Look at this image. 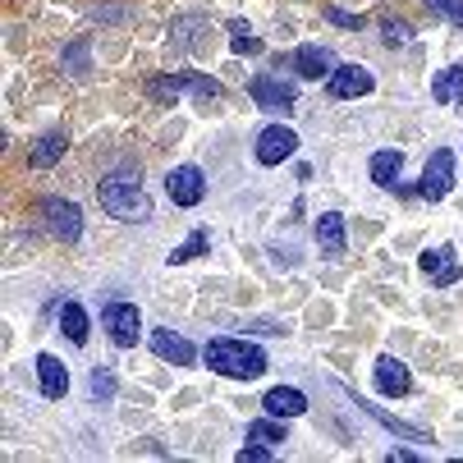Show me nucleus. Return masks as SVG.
I'll list each match as a JSON object with an SVG mask.
<instances>
[{
	"mask_svg": "<svg viewBox=\"0 0 463 463\" xmlns=\"http://www.w3.org/2000/svg\"><path fill=\"white\" fill-rule=\"evenodd\" d=\"M97 203H101V212L115 216V221H147V216H152V197L143 193L138 170H115V175H106L101 188H97Z\"/></svg>",
	"mask_w": 463,
	"mask_h": 463,
	"instance_id": "f257e3e1",
	"label": "nucleus"
},
{
	"mask_svg": "<svg viewBox=\"0 0 463 463\" xmlns=\"http://www.w3.org/2000/svg\"><path fill=\"white\" fill-rule=\"evenodd\" d=\"M203 358H207V367H212V372L234 376V381H257L261 372H267V354H261L257 345H248V340H230V335L207 340Z\"/></svg>",
	"mask_w": 463,
	"mask_h": 463,
	"instance_id": "f03ea898",
	"label": "nucleus"
},
{
	"mask_svg": "<svg viewBox=\"0 0 463 463\" xmlns=\"http://www.w3.org/2000/svg\"><path fill=\"white\" fill-rule=\"evenodd\" d=\"M101 330L110 335V345H115V349H134V345L143 340V317H138V307H134V303L110 298V303L101 307Z\"/></svg>",
	"mask_w": 463,
	"mask_h": 463,
	"instance_id": "7ed1b4c3",
	"label": "nucleus"
},
{
	"mask_svg": "<svg viewBox=\"0 0 463 463\" xmlns=\"http://www.w3.org/2000/svg\"><path fill=\"white\" fill-rule=\"evenodd\" d=\"M454 147H436L422 165V179H418V197H427V203H440V197H449L454 188Z\"/></svg>",
	"mask_w": 463,
	"mask_h": 463,
	"instance_id": "20e7f679",
	"label": "nucleus"
},
{
	"mask_svg": "<svg viewBox=\"0 0 463 463\" xmlns=\"http://www.w3.org/2000/svg\"><path fill=\"white\" fill-rule=\"evenodd\" d=\"M42 221H46V230L60 239V243H79L83 239V212L74 207V203H64V197H42Z\"/></svg>",
	"mask_w": 463,
	"mask_h": 463,
	"instance_id": "39448f33",
	"label": "nucleus"
},
{
	"mask_svg": "<svg viewBox=\"0 0 463 463\" xmlns=\"http://www.w3.org/2000/svg\"><path fill=\"white\" fill-rule=\"evenodd\" d=\"M165 193H170V203H175V207L193 212V207L207 197V175L197 170V165H175V170L165 175Z\"/></svg>",
	"mask_w": 463,
	"mask_h": 463,
	"instance_id": "423d86ee",
	"label": "nucleus"
},
{
	"mask_svg": "<svg viewBox=\"0 0 463 463\" xmlns=\"http://www.w3.org/2000/svg\"><path fill=\"white\" fill-rule=\"evenodd\" d=\"M298 152V134L294 128H285V124H267L257 134V147H252V156H257V165H280V161H289Z\"/></svg>",
	"mask_w": 463,
	"mask_h": 463,
	"instance_id": "0eeeda50",
	"label": "nucleus"
},
{
	"mask_svg": "<svg viewBox=\"0 0 463 463\" xmlns=\"http://www.w3.org/2000/svg\"><path fill=\"white\" fill-rule=\"evenodd\" d=\"M418 267H422V276H427L436 289H449V285H458V280H463V261L454 257V248H449V243L427 248V252L418 257Z\"/></svg>",
	"mask_w": 463,
	"mask_h": 463,
	"instance_id": "6e6552de",
	"label": "nucleus"
},
{
	"mask_svg": "<svg viewBox=\"0 0 463 463\" xmlns=\"http://www.w3.org/2000/svg\"><path fill=\"white\" fill-rule=\"evenodd\" d=\"M248 92H252V101L261 106V110H271V115H289L294 110V83H280L276 74H257L252 83H248Z\"/></svg>",
	"mask_w": 463,
	"mask_h": 463,
	"instance_id": "1a4fd4ad",
	"label": "nucleus"
},
{
	"mask_svg": "<svg viewBox=\"0 0 463 463\" xmlns=\"http://www.w3.org/2000/svg\"><path fill=\"white\" fill-rule=\"evenodd\" d=\"M372 88H376V79H372V70H363V64H340V70L326 79V92L335 97V101H349V97H367Z\"/></svg>",
	"mask_w": 463,
	"mask_h": 463,
	"instance_id": "9d476101",
	"label": "nucleus"
},
{
	"mask_svg": "<svg viewBox=\"0 0 463 463\" xmlns=\"http://www.w3.org/2000/svg\"><path fill=\"white\" fill-rule=\"evenodd\" d=\"M289 70L298 74V79H330L335 74V60H330V51L326 46H298L294 55H289Z\"/></svg>",
	"mask_w": 463,
	"mask_h": 463,
	"instance_id": "9b49d317",
	"label": "nucleus"
},
{
	"mask_svg": "<svg viewBox=\"0 0 463 463\" xmlns=\"http://www.w3.org/2000/svg\"><path fill=\"white\" fill-rule=\"evenodd\" d=\"M152 354L156 358H165V363H175V367H193L197 363V349L184 340V335H175V330H152Z\"/></svg>",
	"mask_w": 463,
	"mask_h": 463,
	"instance_id": "f8f14e48",
	"label": "nucleus"
},
{
	"mask_svg": "<svg viewBox=\"0 0 463 463\" xmlns=\"http://www.w3.org/2000/svg\"><path fill=\"white\" fill-rule=\"evenodd\" d=\"M312 234H317V248L326 257H345V216L340 212H321L317 225H312Z\"/></svg>",
	"mask_w": 463,
	"mask_h": 463,
	"instance_id": "ddd939ff",
	"label": "nucleus"
},
{
	"mask_svg": "<svg viewBox=\"0 0 463 463\" xmlns=\"http://www.w3.org/2000/svg\"><path fill=\"white\" fill-rule=\"evenodd\" d=\"M372 376H376V390H381V394H409V390H413L409 367H404L400 358H390V354L376 358V372H372Z\"/></svg>",
	"mask_w": 463,
	"mask_h": 463,
	"instance_id": "4468645a",
	"label": "nucleus"
},
{
	"mask_svg": "<svg viewBox=\"0 0 463 463\" xmlns=\"http://www.w3.org/2000/svg\"><path fill=\"white\" fill-rule=\"evenodd\" d=\"M37 381H42L46 400H64V390H70V372H64L55 354H37Z\"/></svg>",
	"mask_w": 463,
	"mask_h": 463,
	"instance_id": "2eb2a0df",
	"label": "nucleus"
},
{
	"mask_svg": "<svg viewBox=\"0 0 463 463\" xmlns=\"http://www.w3.org/2000/svg\"><path fill=\"white\" fill-rule=\"evenodd\" d=\"M267 413H276V418H298V413H307V394L303 390H294V385H276V390H267Z\"/></svg>",
	"mask_w": 463,
	"mask_h": 463,
	"instance_id": "dca6fc26",
	"label": "nucleus"
},
{
	"mask_svg": "<svg viewBox=\"0 0 463 463\" xmlns=\"http://www.w3.org/2000/svg\"><path fill=\"white\" fill-rule=\"evenodd\" d=\"M64 147H70V138L60 134V128H46V134L33 143V152H28V161L37 165V170H51L60 156H64Z\"/></svg>",
	"mask_w": 463,
	"mask_h": 463,
	"instance_id": "f3484780",
	"label": "nucleus"
},
{
	"mask_svg": "<svg viewBox=\"0 0 463 463\" xmlns=\"http://www.w3.org/2000/svg\"><path fill=\"white\" fill-rule=\"evenodd\" d=\"M203 33H212V28H207V19H197V14H184V19L170 24V42L184 46V51H203V46H207Z\"/></svg>",
	"mask_w": 463,
	"mask_h": 463,
	"instance_id": "a211bd4d",
	"label": "nucleus"
},
{
	"mask_svg": "<svg viewBox=\"0 0 463 463\" xmlns=\"http://www.w3.org/2000/svg\"><path fill=\"white\" fill-rule=\"evenodd\" d=\"M367 170H372V184H376V188H394V184H400V170H404V152L385 147V152L372 156Z\"/></svg>",
	"mask_w": 463,
	"mask_h": 463,
	"instance_id": "6ab92c4d",
	"label": "nucleus"
},
{
	"mask_svg": "<svg viewBox=\"0 0 463 463\" xmlns=\"http://www.w3.org/2000/svg\"><path fill=\"white\" fill-rule=\"evenodd\" d=\"M431 97H436L440 106H463V64H449V70L436 74Z\"/></svg>",
	"mask_w": 463,
	"mask_h": 463,
	"instance_id": "aec40b11",
	"label": "nucleus"
},
{
	"mask_svg": "<svg viewBox=\"0 0 463 463\" xmlns=\"http://www.w3.org/2000/svg\"><path fill=\"white\" fill-rule=\"evenodd\" d=\"M354 404H358L363 413H372V418H376V422H381L385 431H394V436H404V440H422V445L431 440V436H427L422 427H409V422H400V418H390V413H385L381 404H367V400H358V394H354Z\"/></svg>",
	"mask_w": 463,
	"mask_h": 463,
	"instance_id": "412c9836",
	"label": "nucleus"
},
{
	"mask_svg": "<svg viewBox=\"0 0 463 463\" xmlns=\"http://www.w3.org/2000/svg\"><path fill=\"white\" fill-rule=\"evenodd\" d=\"M60 330H64L70 345H88V312H83V303H64L60 307Z\"/></svg>",
	"mask_w": 463,
	"mask_h": 463,
	"instance_id": "4be33fe9",
	"label": "nucleus"
},
{
	"mask_svg": "<svg viewBox=\"0 0 463 463\" xmlns=\"http://www.w3.org/2000/svg\"><path fill=\"white\" fill-rule=\"evenodd\" d=\"M184 92H188L184 88V74H156V79H147V97L161 101V106H175Z\"/></svg>",
	"mask_w": 463,
	"mask_h": 463,
	"instance_id": "5701e85b",
	"label": "nucleus"
},
{
	"mask_svg": "<svg viewBox=\"0 0 463 463\" xmlns=\"http://www.w3.org/2000/svg\"><path fill=\"white\" fill-rule=\"evenodd\" d=\"M248 440H261V445H271V449H280V440H289L285 436V422L271 413V418H257L252 427H248Z\"/></svg>",
	"mask_w": 463,
	"mask_h": 463,
	"instance_id": "b1692460",
	"label": "nucleus"
},
{
	"mask_svg": "<svg viewBox=\"0 0 463 463\" xmlns=\"http://www.w3.org/2000/svg\"><path fill=\"white\" fill-rule=\"evenodd\" d=\"M60 60L70 64V74H74V79H88V74H92V64H88V37H74L70 46H64Z\"/></svg>",
	"mask_w": 463,
	"mask_h": 463,
	"instance_id": "393cba45",
	"label": "nucleus"
},
{
	"mask_svg": "<svg viewBox=\"0 0 463 463\" xmlns=\"http://www.w3.org/2000/svg\"><path fill=\"white\" fill-rule=\"evenodd\" d=\"M207 252V230H193L175 252H170V267H184V261H193V257H203Z\"/></svg>",
	"mask_w": 463,
	"mask_h": 463,
	"instance_id": "a878e982",
	"label": "nucleus"
},
{
	"mask_svg": "<svg viewBox=\"0 0 463 463\" xmlns=\"http://www.w3.org/2000/svg\"><path fill=\"white\" fill-rule=\"evenodd\" d=\"M230 51H234V55H257V51H261V42L252 37V28H248L243 19L230 24Z\"/></svg>",
	"mask_w": 463,
	"mask_h": 463,
	"instance_id": "bb28decb",
	"label": "nucleus"
},
{
	"mask_svg": "<svg viewBox=\"0 0 463 463\" xmlns=\"http://www.w3.org/2000/svg\"><path fill=\"white\" fill-rule=\"evenodd\" d=\"M184 88L193 92V101H203V106L221 97V83H216V79H207V74H184Z\"/></svg>",
	"mask_w": 463,
	"mask_h": 463,
	"instance_id": "cd10ccee",
	"label": "nucleus"
},
{
	"mask_svg": "<svg viewBox=\"0 0 463 463\" xmlns=\"http://www.w3.org/2000/svg\"><path fill=\"white\" fill-rule=\"evenodd\" d=\"M381 33H385V46H409V42H413V28H409L404 19H394V14L381 19Z\"/></svg>",
	"mask_w": 463,
	"mask_h": 463,
	"instance_id": "c85d7f7f",
	"label": "nucleus"
},
{
	"mask_svg": "<svg viewBox=\"0 0 463 463\" xmlns=\"http://www.w3.org/2000/svg\"><path fill=\"white\" fill-rule=\"evenodd\" d=\"M427 5H431V14H440L445 24L463 28V0H427Z\"/></svg>",
	"mask_w": 463,
	"mask_h": 463,
	"instance_id": "c756f323",
	"label": "nucleus"
},
{
	"mask_svg": "<svg viewBox=\"0 0 463 463\" xmlns=\"http://www.w3.org/2000/svg\"><path fill=\"white\" fill-rule=\"evenodd\" d=\"M92 394H97L101 404L115 394V376H110V367H92Z\"/></svg>",
	"mask_w": 463,
	"mask_h": 463,
	"instance_id": "7c9ffc66",
	"label": "nucleus"
},
{
	"mask_svg": "<svg viewBox=\"0 0 463 463\" xmlns=\"http://www.w3.org/2000/svg\"><path fill=\"white\" fill-rule=\"evenodd\" d=\"M234 458H239V463H267V458H271V445L252 440V445H243V449H239Z\"/></svg>",
	"mask_w": 463,
	"mask_h": 463,
	"instance_id": "2f4dec72",
	"label": "nucleus"
},
{
	"mask_svg": "<svg viewBox=\"0 0 463 463\" xmlns=\"http://www.w3.org/2000/svg\"><path fill=\"white\" fill-rule=\"evenodd\" d=\"M326 19H330V24H340V28H354V33L363 28V14H345V10H326Z\"/></svg>",
	"mask_w": 463,
	"mask_h": 463,
	"instance_id": "473e14b6",
	"label": "nucleus"
},
{
	"mask_svg": "<svg viewBox=\"0 0 463 463\" xmlns=\"http://www.w3.org/2000/svg\"><path fill=\"white\" fill-rule=\"evenodd\" d=\"M385 458H390V463H418V454H413V449H404V445H400V449H390Z\"/></svg>",
	"mask_w": 463,
	"mask_h": 463,
	"instance_id": "72a5a7b5",
	"label": "nucleus"
}]
</instances>
